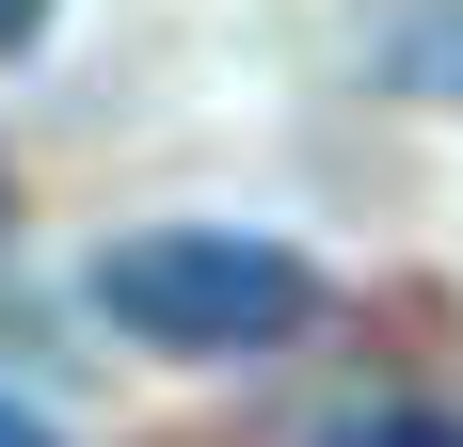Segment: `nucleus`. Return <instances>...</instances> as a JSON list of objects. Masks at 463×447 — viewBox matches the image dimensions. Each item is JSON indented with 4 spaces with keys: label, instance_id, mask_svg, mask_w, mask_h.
Listing matches in <instances>:
<instances>
[{
    "label": "nucleus",
    "instance_id": "obj_1",
    "mask_svg": "<svg viewBox=\"0 0 463 447\" xmlns=\"http://www.w3.org/2000/svg\"><path fill=\"white\" fill-rule=\"evenodd\" d=\"M96 319L144 336V352H272L320 319V271L256 240V224H144L96 256Z\"/></svg>",
    "mask_w": 463,
    "mask_h": 447
},
{
    "label": "nucleus",
    "instance_id": "obj_2",
    "mask_svg": "<svg viewBox=\"0 0 463 447\" xmlns=\"http://www.w3.org/2000/svg\"><path fill=\"white\" fill-rule=\"evenodd\" d=\"M383 81L463 112V0H431V16H400V33H383Z\"/></svg>",
    "mask_w": 463,
    "mask_h": 447
},
{
    "label": "nucleus",
    "instance_id": "obj_3",
    "mask_svg": "<svg viewBox=\"0 0 463 447\" xmlns=\"http://www.w3.org/2000/svg\"><path fill=\"white\" fill-rule=\"evenodd\" d=\"M320 447H463V432L431 400H383V415H352V432H320Z\"/></svg>",
    "mask_w": 463,
    "mask_h": 447
},
{
    "label": "nucleus",
    "instance_id": "obj_4",
    "mask_svg": "<svg viewBox=\"0 0 463 447\" xmlns=\"http://www.w3.org/2000/svg\"><path fill=\"white\" fill-rule=\"evenodd\" d=\"M48 33V0H0V64H16V48H33Z\"/></svg>",
    "mask_w": 463,
    "mask_h": 447
},
{
    "label": "nucleus",
    "instance_id": "obj_5",
    "mask_svg": "<svg viewBox=\"0 0 463 447\" xmlns=\"http://www.w3.org/2000/svg\"><path fill=\"white\" fill-rule=\"evenodd\" d=\"M0 447H48V415H33V400H0Z\"/></svg>",
    "mask_w": 463,
    "mask_h": 447
}]
</instances>
